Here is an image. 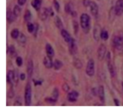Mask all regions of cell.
<instances>
[{"label": "cell", "mask_w": 123, "mask_h": 112, "mask_svg": "<svg viewBox=\"0 0 123 112\" xmlns=\"http://www.w3.org/2000/svg\"><path fill=\"white\" fill-rule=\"evenodd\" d=\"M80 24L83 31L85 34L88 33L91 29V18L86 13H82L80 16Z\"/></svg>", "instance_id": "6da1fadb"}, {"label": "cell", "mask_w": 123, "mask_h": 112, "mask_svg": "<svg viewBox=\"0 0 123 112\" xmlns=\"http://www.w3.org/2000/svg\"><path fill=\"white\" fill-rule=\"evenodd\" d=\"M24 99H25V105L28 106L31 105V99H32V89H31V85L30 82H28L25 86Z\"/></svg>", "instance_id": "7a4b0ae2"}, {"label": "cell", "mask_w": 123, "mask_h": 112, "mask_svg": "<svg viewBox=\"0 0 123 112\" xmlns=\"http://www.w3.org/2000/svg\"><path fill=\"white\" fill-rule=\"evenodd\" d=\"M85 72L89 77H92L95 73V62L92 59L88 60L86 65Z\"/></svg>", "instance_id": "3957f363"}, {"label": "cell", "mask_w": 123, "mask_h": 112, "mask_svg": "<svg viewBox=\"0 0 123 112\" xmlns=\"http://www.w3.org/2000/svg\"><path fill=\"white\" fill-rule=\"evenodd\" d=\"M112 43L114 48L120 50L122 49L123 47V36L117 34L114 36L112 40Z\"/></svg>", "instance_id": "277c9868"}, {"label": "cell", "mask_w": 123, "mask_h": 112, "mask_svg": "<svg viewBox=\"0 0 123 112\" xmlns=\"http://www.w3.org/2000/svg\"><path fill=\"white\" fill-rule=\"evenodd\" d=\"M107 48L105 45L101 44L97 49V58L99 61H102L106 57Z\"/></svg>", "instance_id": "5b68a950"}, {"label": "cell", "mask_w": 123, "mask_h": 112, "mask_svg": "<svg viewBox=\"0 0 123 112\" xmlns=\"http://www.w3.org/2000/svg\"><path fill=\"white\" fill-rule=\"evenodd\" d=\"M68 50L71 55H74L78 52V46L76 43L75 40L73 38H72L71 40L68 43Z\"/></svg>", "instance_id": "8992f818"}, {"label": "cell", "mask_w": 123, "mask_h": 112, "mask_svg": "<svg viewBox=\"0 0 123 112\" xmlns=\"http://www.w3.org/2000/svg\"><path fill=\"white\" fill-rule=\"evenodd\" d=\"M115 14L118 16H120L123 14V0H117L114 7Z\"/></svg>", "instance_id": "52a82bcc"}, {"label": "cell", "mask_w": 123, "mask_h": 112, "mask_svg": "<svg viewBox=\"0 0 123 112\" xmlns=\"http://www.w3.org/2000/svg\"><path fill=\"white\" fill-rule=\"evenodd\" d=\"M101 26L99 24H96L93 28V37L94 40L97 42H98L100 39V34L102 32Z\"/></svg>", "instance_id": "ba28073f"}, {"label": "cell", "mask_w": 123, "mask_h": 112, "mask_svg": "<svg viewBox=\"0 0 123 112\" xmlns=\"http://www.w3.org/2000/svg\"><path fill=\"white\" fill-rule=\"evenodd\" d=\"M90 12L91 14L95 18H97L98 14V6L94 1H91L90 4Z\"/></svg>", "instance_id": "9c48e42d"}, {"label": "cell", "mask_w": 123, "mask_h": 112, "mask_svg": "<svg viewBox=\"0 0 123 112\" xmlns=\"http://www.w3.org/2000/svg\"><path fill=\"white\" fill-rule=\"evenodd\" d=\"M79 93L76 90H73V91L70 92L68 93V95H67V100L68 101L70 102H74L77 101L78 99V98L79 96Z\"/></svg>", "instance_id": "30bf717a"}, {"label": "cell", "mask_w": 123, "mask_h": 112, "mask_svg": "<svg viewBox=\"0 0 123 112\" xmlns=\"http://www.w3.org/2000/svg\"><path fill=\"white\" fill-rule=\"evenodd\" d=\"M34 71V63L32 60H29L26 67V72H27L28 78H30L32 75Z\"/></svg>", "instance_id": "8fae6325"}, {"label": "cell", "mask_w": 123, "mask_h": 112, "mask_svg": "<svg viewBox=\"0 0 123 112\" xmlns=\"http://www.w3.org/2000/svg\"><path fill=\"white\" fill-rule=\"evenodd\" d=\"M45 49L47 56L51 58L54 57V55H55V51H54V49L50 43H48L46 44Z\"/></svg>", "instance_id": "7c38bea8"}, {"label": "cell", "mask_w": 123, "mask_h": 112, "mask_svg": "<svg viewBox=\"0 0 123 112\" xmlns=\"http://www.w3.org/2000/svg\"><path fill=\"white\" fill-rule=\"evenodd\" d=\"M43 65L45 66V67L48 69H51L53 67V65H54V61H52V58L49 57L48 56L44 57L43 59Z\"/></svg>", "instance_id": "4fadbf2b"}, {"label": "cell", "mask_w": 123, "mask_h": 112, "mask_svg": "<svg viewBox=\"0 0 123 112\" xmlns=\"http://www.w3.org/2000/svg\"><path fill=\"white\" fill-rule=\"evenodd\" d=\"M18 17L16 16L13 13V11H12L10 10V8H8L7 10V20L8 21V22L10 23L13 22L14 21H15L16 19Z\"/></svg>", "instance_id": "5bb4252c"}, {"label": "cell", "mask_w": 123, "mask_h": 112, "mask_svg": "<svg viewBox=\"0 0 123 112\" xmlns=\"http://www.w3.org/2000/svg\"><path fill=\"white\" fill-rule=\"evenodd\" d=\"M15 78V72L12 70H10L7 73V82L10 84H13Z\"/></svg>", "instance_id": "9a60e30c"}, {"label": "cell", "mask_w": 123, "mask_h": 112, "mask_svg": "<svg viewBox=\"0 0 123 112\" xmlns=\"http://www.w3.org/2000/svg\"><path fill=\"white\" fill-rule=\"evenodd\" d=\"M39 11L40 19L42 21H44V20H46L47 18H48V17H49V14H48V8H46V7L43 8L42 10H40Z\"/></svg>", "instance_id": "2e32d148"}, {"label": "cell", "mask_w": 123, "mask_h": 112, "mask_svg": "<svg viewBox=\"0 0 123 112\" xmlns=\"http://www.w3.org/2000/svg\"><path fill=\"white\" fill-rule=\"evenodd\" d=\"M98 96L102 102L105 103V88L103 86H100L98 88Z\"/></svg>", "instance_id": "e0dca14e"}, {"label": "cell", "mask_w": 123, "mask_h": 112, "mask_svg": "<svg viewBox=\"0 0 123 112\" xmlns=\"http://www.w3.org/2000/svg\"><path fill=\"white\" fill-rule=\"evenodd\" d=\"M61 36L62 37V38L64 39V40H65V42H67V43L71 40L72 37H71L70 34H69V33L65 29H62V30H61Z\"/></svg>", "instance_id": "ac0fdd59"}, {"label": "cell", "mask_w": 123, "mask_h": 112, "mask_svg": "<svg viewBox=\"0 0 123 112\" xmlns=\"http://www.w3.org/2000/svg\"><path fill=\"white\" fill-rule=\"evenodd\" d=\"M42 0H32L31 6L36 11H39L42 6Z\"/></svg>", "instance_id": "d6986e66"}, {"label": "cell", "mask_w": 123, "mask_h": 112, "mask_svg": "<svg viewBox=\"0 0 123 112\" xmlns=\"http://www.w3.org/2000/svg\"><path fill=\"white\" fill-rule=\"evenodd\" d=\"M54 22H55V25H56V27L59 29V30H61L63 29L64 25L62 24V22L61 20V18H60V16H56L55 17V19H54Z\"/></svg>", "instance_id": "ffe728a7"}, {"label": "cell", "mask_w": 123, "mask_h": 112, "mask_svg": "<svg viewBox=\"0 0 123 112\" xmlns=\"http://www.w3.org/2000/svg\"><path fill=\"white\" fill-rule=\"evenodd\" d=\"M73 65L74 66V67L78 69H80L82 67L83 64L82 63L81 60L78 58H74L73 60Z\"/></svg>", "instance_id": "44dd1931"}, {"label": "cell", "mask_w": 123, "mask_h": 112, "mask_svg": "<svg viewBox=\"0 0 123 112\" xmlns=\"http://www.w3.org/2000/svg\"><path fill=\"white\" fill-rule=\"evenodd\" d=\"M63 66V63L61 60H58V59H56L55 61H54V65H53V67L55 70H60L61 67Z\"/></svg>", "instance_id": "7402d4cb"}, {"label": "cell", "mask_w": 123, "mask_h": 112, "mask_svg": "<svg viewBox=\"0 0 123 112\" xmlns=\"http://www.w3.org/2000/svg\"><path fill=\"white\" fill-rule=\"evenodd\" d=\"M108 68L109 72L112 77H114L115 76V70L114 69V66L111 63V61L108 62Z\"/></svg>", "instance_id": "603a6c76"}, {"label": "cell", "mask_w": 123, "mask_h": 112, "mask_svg": "<svg viewBox=\"0 0 123 112\" xmlns=\"http://www.w3.org/2000/svg\"><path fill=\"white\" fill-rule=\"evenodd\" d=\"M31 18H32V14L31 12L29 10H26L25 12V14L24 16V19L26 22H29L31 20Z\"/></svg>", "instance_id": "cb8c5ba5"}, {"label": "cell", "mask_w": 123, "mask_h": 112, "mask_svg": "<svg viewBox=\"0 0 123 112\" xmlns=\"http://www.w3.org/2000/svg\"><path fill=\"white\" fill-rule=\"evenodd\" d=\"M19 34H20V32H19V30L17 28L13 29L10 32V36L13 39H17L19 37Z\"/></svg>", "instance_id": "d4e9b609"}, {"label": "cell", "mask_w": 123, "mask_h": 112, "mask_svg": "<svg viewBox=\"0 0 123 112\" xmlns=\"http://www.w3.org/2000/svg\"><path fill=\"white\" fill-rule=\"evenodd\" d=\"M73 9V6L71 3H67L64 6V11L67 14H70L72 13Z\"/></svg>", "instance_id": "484cf974"}, {"label": "cell", "mask_w": 123, "mask_h": 112, "mask_svg": "<svg viewBox=\"0 0 123 112\" xmlns=\"http://www.w3.org/2000/svg\"><path fill=\"white\" fill-rule=\"evenodd\" d=\"M18 40L19 43H20V44H25L26 42V36L23 33H20V34L18 37Z\"/></svg>", "instance_id": "4316f807"}, {"label": "cell", "mask_w": 123, "mask_h": 112, "mask_svg": "<svg viewBox=\"0 0 123 112\" xmlns=\"http://www.w3.org/2000/svg\"><path fill=\"white\" fill-rule=\"evenodd\" d=\"M100 38L101 39L103 40L106 41L109 39V33H108V31L105 30H102V32H101L100 34Z\"/></svg>", "instance_id": "83f0119b"}, {"label": "cell", "mask_w": 123, "mask_h": 112, "mask_svg": "<svg viewBox=\"0 0 123 112\" xmlns=\"http://www.w3.org/2000/svg\"><path fill=\"white\" fill-rule=\"evenodd\" d=\"M13 13H14V15L16 16V17H18L20 16V13H21V8L20 7V6H18V5H16L13 8Z\"/></svg>", "instance_id": "f1b7e54d"}, {"label": "cell", "mask_w": 123, "mask_h": 112, "mask_svg": "<svg viewBox=\"0 0 123 112\" xmlns=\"http://www.w3.org/2000/svg\"><path fill=\"white\" fill-rule=\"evenodd\" d=\"M26 26H27V31H28L30 33H32L33 32H34L36 26H35L33 24H32V23H31L30 22H28Z\"/></svg>", "instance_id": "f546056e"}, {"label": "cell", "mask_w": 123, "mask_h": 112, "mask_svg": "<svg viewBox=\"0 0 123 112\" xmlns=\"http://www.w3.org/2000/svg\"><path fill=\"white\" fill-rule=\"evenodd\" d=\"M73 30H74V33L75 35H77L79 31V24H78V21L76 20H73Z\"/></svg>", "instance_id": "4dcf8cb0"}, {"label": "cell", "mask_w": 123, "mask_h": 112, "mask_svg": "<svg viewBox=\"0 0 123 112\" xmlns=\"http://www.w3.org/2000/svg\"><path fill=\"white\" fill-rule=\"evenodd\" d=\"M7 53H9V54L12 56L16 54V49L13 45H10L7 48Z\"/></svg>", "instance_id": "1f68e13d"}, {"label": "cell", "mask_w": 123, "mask_h": 112, "mask_svg": "<svg viewBox=\"0 0 123 112\" xmlns=\"http://www.w3.org/2000/svg\"><path fill=\"white\" fill-rule=\"evenodd\" d=\"M52 97L54 98V99L57 100L58 98L59 97V90L58 88L55 87L54 88V90L52 91Z\"/></svg>", "instance_id": "d6a6232c"}, {"label": "cell", "mask_w": 123, "mask_h": 112, "mask_svg": "<svg viewBox=\"0 0 123 112\" xmlns=\"http://www.w3.org/2000/svg\"><path fill=\"white\" fill-rule=\"evenodd\" d=\"M44 101L46 102H47L48 104H55V102L57 101V100L54 99V98L52 96V97H47L44 99Z\"/></svg>", "instance_id": "836d02e7"}, {"label": "cell", "mask_w": 123, "mask_h": 112, "mask_svg": "<svg viewBox=\"0 0 123 112\" xmlns=\"http://www.w3.org/2000/svg\"><path fill=\"white\" fill-rule=\"evenodd\" d=\"M53 4H54V8H55V10L57 12H60V4H59L58 1L57 0H54V1H53Z\"/></svg>", "instance_id": "e575fe53"}, {"label": "cell", "mask_w": 123, "mask_h": 112, "mask_svg": "<svg viewBox=\"0 0 123 112\" xmlns=\"http://www.w3.org/2000/svg\"><path fill=\"white\" fill-rule=\"evenodd\" d=\"M62 89L64 92H68L70 90V86L67 83H64L62 86Z\"/></svg>", "instance_id": "d590c367"}, {"label": "cell", "mask_w": 123, "mask_h": 112, "mask_svg": "<svg viewBox=\"0 0 123 112\" xmlns=\"http://www.w3.org/2000/svg\"><path fill=\"white\" fill-rule=\"evenodd\" d=\"M16 65L18 66H19V67H20L22 65L23 60L21 57H18L16 58Z\"/></svg>", "instance_id": "8d00e7d4"}, {"label": "cell", "mask_w": 123, "mask_h": 112, "mask_svg": "<svg viewBox=\"0 0 123 112\" xmlns=\"http://www.w3.org/2000/svg\"><path fill=\"white\" fill-rule=\"evenodd\" d=\"M14 91H13V89L11 88V89L8 90V92H7V97L9 98H12L14 96Z\"/></svg>", "instance_id": "74e56055"}, {"label": "cell", "mask_w": 123, "mask_h": 112, "mask_svg": "<svg viewBox=\"0 0 123 112\" xmlns=\"http://www.w3.org/2000/svg\"><path fill=\"white\" fill-rule=\"evenodd\" d=\"M90 2H91L90 0H82V4L84 7H87L88 6H90Z\"/></svg>", "instance_id": "f35d334b"}, {"label": "cell", "mask_w": 123, "mask_h": 112, "mask_svg": "<svg viewBox=\"0 0 123 112\" xmlns=\"http://www.w3.org/2000/svg\"><path fill=\"white\" fill-rule=\"evenodd\" d=\"M48 14H49V17H52L54 15V12L51 7H49V8H48Z\"/></svg>", "instance_id": "ab89813d"}, {"label": "cell", "mask_w": 123, "mask_h": 112, "mask_svg": "<svg viewBox=\"0 0 123 112\" xmlns=\"http://www.w3.org/2000/svg\"><path fill=\"white\" fill-rule=\"evenodd\" d=\"M91 92L94 96H97L98 95V89H97L96 87L92 88L91 90Z\"/></svg>", "instance_id": "60d3db41"}, {"label": "cell", "mask_w": 123, "mask_h": 112, "mask_svg": "<svg viewBox=\"0 0 123 112\" xmlns=\"http://www.w3.org/2000/svg\"><path fill=\"white\" fill-rule=\"evenodd\" d=\"M106 59L108 62L111 61V54L109 52H107L106 55Z\"/></svg>", "instance_id": "b9f144b4"}, {"label": "cell", "mask_w": 123, "mask_h": 112, "mask_svg": "<svg viewBox=\"0 0 123 112\" xmlns=\"http://www.w3.org/2000/svg\"><path fill=\"white\" fill-rule=\"evenodd\" d=\"M33 82L36 86H40L42 84V81L41 80H35V79H34Z\"/></svg>", "instance_id": "7bdbcfd3"}, {"label": "cell", "mask_w": 123, "mask_h": 112, "mask_svg": "<svg viewBox=\"0 0 123 112\" xmlns=\"http://www.w3.org/2000/svg\"><path fill=\"white\" fill-rule=\"evenodd\" d=\"M26 0H18V4L20 6H22L26 3Z\"/></svg>", "instance_id": "ee69618b"}, {"label": "cell", "mask_w": 123, "mask_h": 112, "mask_svg": "<svg viewBox=\"0 0 123 112\" xmlns=\"http://www.w3.org/2000/svg\"><path fill=\"white\" fill-rule=\"evenodd\" d=\"M25 78H26V76H25V74L24 73H21L19 75V78H20V80H24L25 79Z\"/></svg>", "instance_id": "f6af8a7d"}, {"label": "cell", "mask_w": 123, "mask_h": 112, "mask_svg": "<svg viewBox=\"0 0 123 112\" xmlns=\"http://www.w3.org/2000/svg\"><path fill=\"white\" fill-rule=\"evenodd\" d=\"M114 104H115V105H117V106L120 105V101H119V100L118 99H117V98L114 99Z\"/></svg>", "instance_id": "bcb514c9"}, {"label": "cell", "mask_w": 123, "mask_h": 112, "mask_svg": "<svg viewBox=\"0 0 123 112\" xmlns=\"http://www.w3.org/2000/svg\"><path fill=\"white\" fill-rule=\"evenodd\" d=\"M71 15L73 17H74V18H75V17L77 16V15H78V13H77V12H76V11L74 10H73L72 12V13H70Z\"/></svg>", "instance_id": "7dc6e473"}, {"label": "cell", "mask_w": 123, "mask_h": 112, "mask_svg": "<svg viewBox=\"0 0 123 112\" xmlns=\"http://www.w3.org/2000/svg\"><path fill=\"white\" fill-rule=\"evenodd\" d=\"M38 25H37V24H36V28H35V30H34V34H35V37H36V36H37V30H38Z\"/></svg>", "instance_id": "c3c4849f"}, {"label": "cell", "mask_w": 123, "mask_h": 112, "mask_svg": "<svg viewBox=\"0 0 123 112\" xmlns=\"http://www.w3.org/2000/svg\"><path fill=\"white\" fill-rule=\"evenodd\" d=\"M14 105H22V103L18 100H16L14 103Z\"/></svg>", "instance_id": "681fc988"}, {"label": "cell", "mask_w": 123, "mask_h": 112, "mask_svg": "<svg viewBox=\"0 0 123 112\" xmlns=\"http://www.w3.org/2000/svg\"><path fill=\"white\" fill-rule=\"evenodd\" d=\"M122 86H123V82L122 83Z\"/></svg>", "instance_id": "f907efd6"}]
</instances>
